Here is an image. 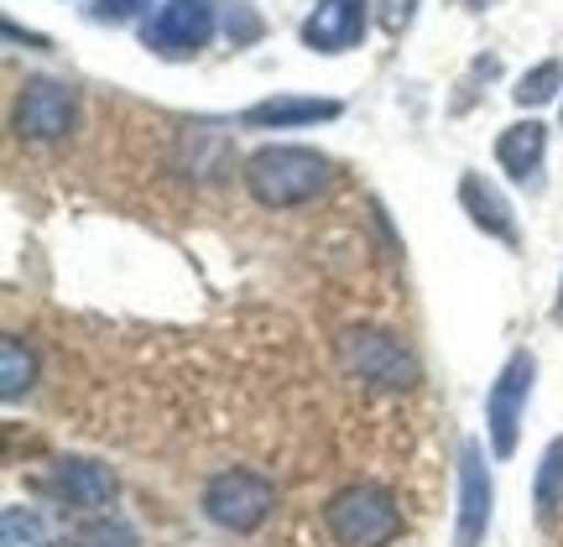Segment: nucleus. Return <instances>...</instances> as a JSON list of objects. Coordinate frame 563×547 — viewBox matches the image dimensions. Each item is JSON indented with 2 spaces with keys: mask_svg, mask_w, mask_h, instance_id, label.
Segmentation results:
<instances>
[{
  "mask_svg": "<svg viewBox=\"0 0 563 547\" xmlns=\"http://www.w3.org/2000/svg\"><path fill=\"white\" fill-rule=\"evenodd\" d=\"M329 182V163L308 146H262L251 163H245V188L256 193V203L266 209H292L308 203Z\"/></svg>",
  "mask_w": 563,
  "mask_h": 547,
  "instance_id": "f257e3e1",
  "label": "nucleus"
},
{
  "mask_svg": "<svg viewBox=\"0 0 563 547\" xmlns=\"http://www.w3.org/2000/svg\"><path fill=\"white\" fill-rule=\"evenodd\" d=\"M323 527L340 547H386L402 532V511L382 485H344L323 506Z\"/></svg>",
  "mask_w": 563,
  "mask_h": 547,
  "instance_id": "f03ea898",
  "label": "nucleus"
},
{
  "mask_svg": "<svg viewBox=\"0 0 563 547\" xmlns=\"http://www.w3.org/2000/svg\"><path fill=\"white\" fill-rule=\"evenodd\" d=\"M334 360L350 381L382 386V391H407L418 381V360L407 355L402 339H391L382 328H344L334 339Z\"/></svg>",
  "mask_w": 563,
  "mask_h": 547,
  "instance_id": "7ed1b4c3",
  "label": "nucleus"
},
{
  "mask_svg": "<svg viewBox=\"0 0 563 547\" xmlns=\"http://www.w3.org/2000/svg\"><path fill=\"white\" fill-rule=\"evenodd\" d=\"M203 516L224 532H256L277 506V490L266 475L256 469H220L209 485H203Z\"/></svg>",
  "mask_w": 563,
  "mask_h": 547,
  "instance_id": "20e7f679",
  "label": "nucleus"
},
{
  "mask_svg": "<svg viewBox=\"0 0 563 547\" xmlns=\"http://www.w3.org/2000/svg\"><path fill=\"white\" fill-rule=\"evenodd\" d=\"M532 376H538V360H532L527 349H517V355L501 365L490 397H485V427H490L496 459H511V454H517V433H522V412H527V397H532Z\"/></svg>",
  "mask_w": 563,
  "mask_h": 547,
  "instance_id": "39448f33",
  "label": "nucleus"
},
{
  "mask_svg": "<svg viewBox=\"0 0 563 547\" xmlns=\"http://www.w3.org/2000/svg\"><path fill=\"white\" fill-rule=\"evenodd\" d=\"M74 125V89L53 79H32L16 100V131L21 136H37V142H53Z\"/></svg>",
  "mask_w": 563,
  "mask_h": 547,
  "instance_id": "423d86ee",
  "label": "nucleus"
},
{
  "mask_svg": "<svg viewBox=\"0 0 563 547\" xmlns=\"http://www.w3.org/2000/svg\"><path fill=\"white\" fill-rule=\"evenodd\" d=\"M214 32V5L209 0H167L157 21L146 26V42L157 53H199Z\"/></svg>",
  "mask_w": 563,
  "mask_h": 547,
  "instance_id": "0eeeda50",
  "label": "nucleus"
},
{
  "mask_svg": "<svg viewBox=\"0 0 563 547\" xmlns=\"http://www.w3.org/2000/svg\"><path fill=\"white\" fill-rule=\"evenodd\" d=\"M490 501H496V490H490V475H485V459H481V444L475 438H464L460 448V547H475L490 527Z\"/></svg>",
  "mask_w": 563,
  "mask_h": 547,
  "instance_id": "6e6552de",
  "label": "nucleus"
},
{
  "mask_svg": "<svg viewBox=\"0 0 563 547\" xmlns=\"http://www.w3.org/2000/svg\"><path fill=\"white\" fill-rule=\"evenodd\" d=\"M365 5L371 0H319V11L302 21V47L313 53H344L365 37Z\"/></svg>",
  "mask_w": 563,
  "mask_h": 547,
  "instance_id": "1a4fd4ad",
  "label": "nucleus"
},
{
  "mask_svg": "<svg viewBox=\"0 0 563 547\" xmlns=\"http://www.w3.org/2000/svg\"><path fill=\"white\" fill-rule=\"evenodd\" d=\"M53 490H58L68 506H104L110 495H115V475L104 465H95V459H58L53 465Z\"/></svg>",
  "mask_w": 563,
  "mask_h": 547,
  "instance_id": "9d476101",
  "label": "nucleus"
},
{
  "mask_svg": "<svg viewBox=\"0 0 563 547\" xmlns=\"http://www.w3.org/2000/svg\"><path fill=\"white\" fill-rule=\"evenodd\" d=\"M543 152H548V131H543V125H538V121H517V125H506L501 142H496V163H501L517 182H538Z\"/></svg>",
  "mask_w": 563,
  "mask_h": 547,
  "instance_id": "9b49d317",
  "label": "nucleus"
},
{
  "mask_svg": "<svg viewBox=\"0 0 563 547\" xmlns=\"http://www.w3.org/2000/svg\"><path fill=\"white\" fill-rule=\"evenodd\" d=\"M460 203L470 209V220L481 224L485 235H496V241H517V224H511V203L490 188V182L481 178V172H464V182H460Z\"/></svg>",
  "mask_w": 563,
  "mask_h": 547,
  "instance_id": "f8f14e48",
  "label": "nucleus"
},
{
  "mask_svg": "<svg viewBox=\"0 0 563 547\" xmlns=\"http://www.w3.org/2000/svg\"><path fill=\"white\" fill-rule=\"evenodd\" d=\"M340 115V104L334 100H292V94H277V100H262L251 104L241 121L245 125H313V121H334Z\"/></svg>",
  "mask_w": 563,
  "mask_h": 547,
  "instance_id": "ddd939ff",
  "label": "nucleus"
},
{
  "mask_svg": "<svg viewBox=\"0 0 563 547\" xmlns=\"http://www.w3.org/2000/svg\"><path fill=\"white\" fill-rule=\"evenodd\" d=\"M32 376H37L32 349L21 345V339H5V345H0V397H5V402H16L21 391L32 386Z\"/></svg>",
  "mask_w": 563,
  "mask_h": 547,
  "instance_id": "4468645a",
  "label": "nucleus"
},
{
  "mask_svg": "<svg viewBox=\"0 0 563 547\" xmlns=\"http://www.w3.org/2000/svg\"><path fill=\"white\" fill-rule=\"evenodd\" d=\"M559 506H563V438H553L543 465H538V511L553 516Z\"/></svg>",
  "mask_w": 563,
  "mask_h": 547,
  "instance_id": "2eb2a0df",
  "label": "nucleus"
},
{
  "mask_svg": "<svg viewBox=\"0 0 563 547\" xmlns=\"http://www.w3.org/2000/svg\"><path fill=\"white\" fill-rule=\"evenodd\" d=\"M559 83H563V68L548 58V63H538L532 74H522V83L511 89V100L517 104H548L553 94H559Z\"/></svg>",
  "mask_w": 563,
  "mask_h": 547,
  "instance_id": "dca6fc26",
  "label": "nucleus"
},
{
  "mask_svg": "<svg viewBox=\"0 0 563 547\" xmlns=\"http://www.w3.org/2000/svg\"><path fill=\"white\" fill-rule=\"evenodd\" d=\"M74 547H136V532L115 522V516H95L74 532Z\"/></svg>",
  "mask_w": 563,
  "mask_h": 547,
  "instance_id": "f3484780",
  "label": "nucleus"
},
{
  "mask_svg": "<svg viewBox=\"0 0 563 547\" xmlns=\"http://www.w3.org/2000/svg\"><path fill=\"white\" fill-rule=\"evenodd\" d=\"M42 543H47V532H42L37 516L21 506H5V547H42Z\"/></svg>",
  "mask_w": 563,
  "mask_h": 547,
  "instance_id": "a211bd4d",
  "label": "nucleus"
},
{
  "mask_svg": "<svg viewBox=\"0 0 563 547\" xmlns=\"http://www.w3.org/2000/svg\"><path fill=\"white\" fill-rule=\"evenodd\" d=\"M141 0H95V11H100L104 21H121V16H131Z\"/></svg>",
  "mask_w": 563,
  "mask_h": 547,
  "instance_id": "6ab92c4d",
  "label": "nucleus"
},
{
  "mask_svg": "<svg viewBox=\"0 0 563 547\" xmlns=\"http://www.w3.org/2000/svg\"><path fill=\"white\" fill-rule=\"evenodd\" d=\"M553 324H563V292H559V308H553Z\"/></svg>",
  "mask_w": 563,
  "mask_h": 547,
  "instance_id": "aec40b11",
  "label": "nucleus"
},
{
  "mask_svg": "<svg viewBox=\"0 0 563 547\" xmlns=\"http://www.w3.org/2000/svg\"><path fill=\"white\" fill-rule=\"evenodd\" d=\"M470 5H475V11H485V5H496V0H470Z\"/></svg>",
  "mask_w": 563,
  "mask_h": 547,
  "instance_id": "412c9836",
  "label": "nucleus"
}]
</instances>
